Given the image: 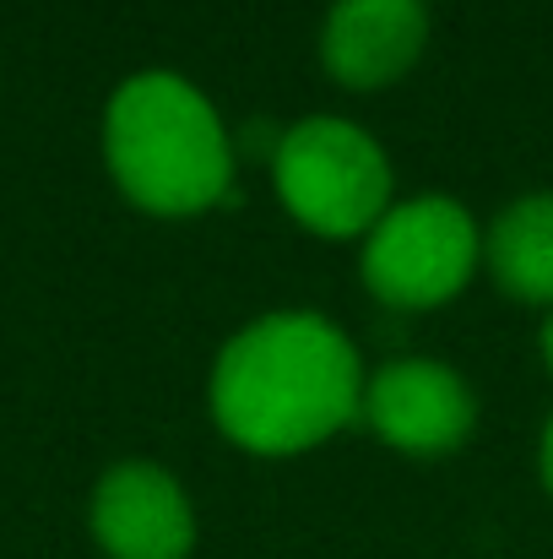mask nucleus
Returning <instances> with one entry per match:
<instances>
[{
    "label": "nucleus",
    "mask_w": 553,
    "mask_h": 559,
    "mask_svg": "<svg viewBox=\"0 0 553 559\" xmlns=\"http://www.w3.org/2000/svg\"><path fill=\"white\" fill-rule=\"evenodd\" d=\"M206 402L239 451L299 456L364 413V365L326 316L277 310L217 354Z\"/></svg>",
    "instance_id": "nucleus-1"
},
{
    "label": "nucleus",
    "mask_w": 553,
    "mask_h": 559,
    "mask_svg": "<svg viewBox=\"0 0 553 559\" xmlns=\"http://www.w3.org/2000/svg\"><path fill=\"white\" fill-rule=\"evenodd\" d=\"M104 158L115 186L158 217L206 212L233 186V147L217 109L175 71H142L115 87L104 109Z\"/></svg>",
    "instance_id": "nucleus-2"
},
{
    "label": "nucleus",
    "mask_w": 553,
    "mask_h": 559,
    "mask_svg": "<svg viewBox=\"0 0 553 559\" xmlns=\"http://www.w3.org/2000/svg\"><path fill=\"white\" fill-rule=\"evenodd\" d=\"M272 180L282 206L321 239H364L390 212V158L364 126L315 115L277 136Z\"/></svg>",
    "instance_id": "nucleus-3"
},
{
    "label": "nucleus",
    "mask_w": 553,
    "mask_h": 559,
    "mask_svg": "<svg viewBox=\"0 0 553 559\" xmlns=\"http://www.w3.org/2000/svg\"><path fill=\"white\" fill-rule=\"evenodd\" d=\"M478 223L450 195L390 206L364 234V288L390 310H434L456 299L478 266Z\"/></svg>",
    "instance_id": "nucleus-4"
},
{
    "label": "nucleus",
    "mask_w": 553,
    "mask_h": 559,
    "mask_svg": "<svg viewBox=\"0 0 553 559\" xmlns=\"http://www.w3.org/2000/svg\"><path fill=\"white\" fill-rule=\"evenodd\" d=\"M364 418L401 456H450L478 424V396L440 359H396L364 380Z\"/></svg>",
    "instance_id": "nucleus-5"
},
{
    "label": "nucleus",
    "mask_w": 553,
    "mask_h": 559,
    "mask_svg": "<svg viewBox=\"0 0 553 559\" xmlns=\"http://www.w3.org/2000/svg\"><path fill=\"white\" fill-rule=\"evenodd\" d=\"M93 538L109 559H190L195 511L158 462H120L93 489Z\"/></svg>",
    "instance_id": "nucleus-6"
},
{
    "label": "nucleus",
    "mask_w": 553,
    "mask_h": 559,
    "mask_svg": "<svg viewBox=\"0 0 553 559\" xmlns=\"http://www.w3.org/2000/svg\"><path fill=\"white\" fill-rule=\"evenodd\" d=\"M429 44L423 0H337L321 27V66L342 87H390Z\"/></svg>",
    "instance_id": "nucleus-7"
},
{
    "label": "nucleus",
    "mask_w": 553,
    "mask_h": 559,
    "mask_svg": "<svg viewBox=\"0 0 553 559\" xmlns=\"http://www.w3.org/2000/svg\"><path fill=\"white\" fill-rule=\"evenodd\" d=\"M483 255H489V272L505 294L553 310V190L510 201L494 217Z\"/></svg>",
    "instance_id": "nucleus-8"
},
{
    "label": "nucleus",
    "mask_w": 553,
    "mask_h": 559,
    "mask_svg": "<svg viewBox=\"0 0 553 559\" xmlns=\"http://www.w3.org/2000/svg\"><path fill=\"white\" fill-rule=\"evenodd\" d=\"M538 473H543V489L553 495V418L543 424V445H538Z\"/></svg>",
    "instance_id": "nucleus-9"
},
{
    "label": "nucleus",
    "mask_w": 553,
    "mask_h": 559,
    "mask_svg": "<svg viewBox=\"0 0 553 559\" xmlns=\"http://www.w3.org/2000/svg\"><path fill=\"white\" fill-rule=\"evenodd\" d=\"M538 343H543V365H549V374H553V310H549V321H543V337H538Z\"/></svg>",
    "instance_id": "nucleus-10"
}]
</instances>
